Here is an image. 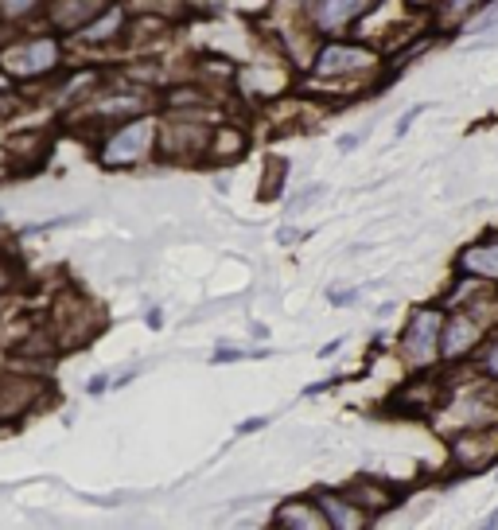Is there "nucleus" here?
Segmentation results:
<instances>
[{
  "label": "nucleus",
  "mask_w": 498,
  "mask_h": 530,
  "mask_svg": "<svg viewBox=\"0 0 498 530\" xmlns=\"http://www.w3.org/2000/svg\"><path fill=\"white\" fill-rule=\"evenodd\" d=\"M475 425H498V382L487 379V374L471 386L452 390V402L440 410L436 429L444 437H452L460 429H475Z\"/></svg>",
  "instance_id": "1"
},
{
  "label": "nucleus",
  "mask_w": 498,
  "mask_h": 530,
  "mask_svg": "<svg viewBox=\"0 0 498 530\" xmlns=\"http://www.w3.org/2000/svg\"><path fill=\"white\" fill-rule=\"evenodd\" d=\"M444 304H421L413 308L409 324L401 332V359L409 371H428L440 363V332H444Z\"/></svg>",
  "instance_id": "2"
},
{
  "label": "nucleus",
  "mask_w": 498,
  "mask_h": 530,
  "mask_svg": "<svg viewBox=\"0 0 498 530\" xmlns=\"http://www.w3.org/2000/svg\"><path fill=\"white\" fill-rule=\"evenodd\" d=\"M382 67V55L366 43H343V40H331L316 51L311 59V74L316 79H362V74H374Z\"/></svg>",
  "instance_id": "3"
},
{
  "label": "nucleus",
  "mask_w": 498,
  "mask_h": 530,
  "mask_svg": "<svg viewBox=\"0 0 498 530\" xmlns=\"http://www.w3.org/2000/svg\"><path fill=\"white\" fill-rule=\"evenodd\" d=\"M62 63V43L55 35H39V40H16L0 47V67L12 79H43Z\"/></svg>",
  "instance_id": "4"
},
{
  "label": "nucleus",
  "mask_w": 498,
  "mask_h": 530,
  "mask_svg": "<svg viewBox=\"0 0 498 530\" xmlns=\"http://www.w3.org/2000/svg\"><path fill=\"white\" fill-rule=\"evenodd\" d=\"M448 457L460 476H479L498 464V425H475L448 437Z\"/></svg>",
  "instance_id": "5"
},
{
  "label": "nucleus",
  "mask_w": 498,
  "mask_h": 530,
  "mask_svg": "<svg viewBox=\"0 0 498 530\" xmlns=\"http://www.w3.org/2000/svg\"><path fill=\"white\" fill-rule=\"evenodd\" d=\"M491 328L483 324L479 316H471L467 308H452L448 316H444V332H440V359L452 367L467 363L471 355L479 352L483 335H487Z\"/></svg>",
  "instance_id": "6"
},
{
  "label": "nucleus",
  "mask_w": 498,
  "mask_h": 530,
  "mask_svg": "<svg viewBox=\"0 0 498 530\" xmlns=\"http://www.w3.org/2000/svg\"><path fill=\"white\" fill-rule=\"evenodd\" d=\"M156 121L152 118H140V121H125L121 129H113L101 145V164L106 168H125V164H137L140 157H148L152 145H156Z\"/></svg>",
  "instance_id": "7"
},
{
  "label": "nucleus",
  "mask_w": 498,
  "mask_h": 530,
  "mask_svg": "<svg viewBox=\"0 0 498 530\" xmlns=\"http://www.w3.org/2000/svg\"><path fill=\"white\" fill-rule=\"evenodd\" d=\"M370 8H378V0H311V32L335 35L359 24Z\"/></svg>",
  "instance_id": "8"
},
{
  "label": "nucleus",
  "mask_w": 498,
  "mask_h": 530,
  "mask_svg": "<svg viewBox=\"0 0 498 530\" xmlns=\"http://www.w3.org/2000/svg\"><path fill=\"white\" fill-rule=\"evenodd\" d=\"M316 503H320L327 526H335V530H362L370 523V515L355 499H347L343 491H316Z\"/></svg>",
  "instance_id": "9"
},
{
  "label": "nucleus",
  "mask_w": 498,
  "mask_h": 530,
  "mask_svg": "<svg viewBox=\"0 0 498 530\" xmlns=\"http://www.w3.org/2000/svg\"><path fill=\"white\" fill-rule=\"evenodd\" d=\"M273 523L284 526V530H323L327 519L320 511L316 496H296V499H284L277 515H273Z\"/></svg>",
  "instance_id": "10"
},
{
  "label": "nucleus",
  "mask_w": 498,
  "mask_h": 530,
  "mask_svg": "<svg viewBox=\"0 0 498 530\" xmlns=\"http://www.w3.org/2000/svg\"><path fill=\"white\" fill-rule=\"evenodd\" d=\"M460 274L467 277H479V281H498V235L494 238H483V242H471L467 250H460Z\"/></svg>",
  "instance_id": "11"
},
{
  "label": "nucleus",
  "mask_w": 498,
  "mask_h": 530,
  "mask_svg": "<svg viewBox=\"0 0 498 530\" xmlns=\"http://www.w3.org/2000/svg\"><path fill=\"white\" fill-rule=\"evenodd\" d=\"M121 28H125V8H121V5H113V8L101 12L98 20L82 24V28L74 32V43H82V47H101V43H110Z\"/></svg>",
  "instance_id": "12"
},
{
  "label": "nucleus",
  "mask_w": 498,
  "mask_h": 530,
  "mask_svg": "<svg viewBox=\"0 0 498 530\" xmlns=\"http://www.w3.org/2000/svg\"><path fill=\"white\" fill-rule=\"evenodd\" d=\"M343 496H347V499H355L359 507H362L366 515H370V519H378V515L389 511L393 503H397V491L386 487V484H378V480H355V484H350V487L343 491Z\"/></svg>",
  "instance_id": "13"
},
{
  "label": "nucleus",
  "mask_w": 498,
  "mask_h": 530,
  "mask_svg": "<svg viewBox=\"0 0 498 530\" xmlns=\"http://www.w3.org/2000/svg\"><path fill=\"white\" fill-rule=\"evenodd\" d=\"M491 0H436L432 5V20H436L440 32H455L464 24L475 20V12H483Z\"/></svg>",
  "instance_id": "14"
},
{
  "label": "nucleus",
  "mask_w": 498,
  "mask_h": 530,
  "mask_svg": "<svg viewBox=\"0 0 498 530\" xmlns=\"http://www.w3.org/2000/svg\"><path fill=\"white\" fill-rule=\"evenodd\" d=\"M94 8H98V0H59L51 24H55V28H62V32H78L82 24H90V20L98 16Z\"/></svg>",
  "instance_id": "15"
},
{
  "label": "nucleus",
  "mask_w": 498,
  "mask_h": 530,
  "mask_svg": "<svg viewBox=\"0 0 498 530\" xmlns=\"http://www.w3.org/2000/svg\"><path fill=\"white\" fill-rule=\"evenodd\" d=\"M479 363V374H487V379L498 382V328H491L487 335H483V343H479V352L471 355Z\"/></svg>",
  "instance_id": "16"
},
{
  "label": "nucleus",
  "mask_w": 498,
  "mask_h": 530,
  "mask_svg": "<svg viewBox=\"0 0 498 530\" xmlns=\"http://www.w3.org/2000/svg\"><path fill=\"white\" fill-rule=\"evenodd\" d=\"M242 149H245V137L238 133V129H222V133H215V140H211V157L234 160V157H242Z\"/></svg>",
  "instance_id": "17"
},
{
  "label": "nucleus",
  "mask_w": 498,
  "mask_h": 530,
  "mask_svg": "<svg viewBox=\"0 0 498 530\" xmlns=\"http://www.w3.org/2000/svg\"><path fill=\"white\" fill-rule=\"evenodd\" d=\"M43 0H0V20H28L39 12Z\"/></svg>",
  "instance_id": "18"
},
{
  "label": "nucleus",
  "mask_w": 498,
  "mask_h": 530,
  "mask_svg": "<svg viewBox=\"0 0 498 530\" xmlns=\"http://www.w3.org/2000/svg\"><path fill=\"white\" fill-rule=\"evenodd\" d=\"M265 168H269V176H265V188H261V199H269L273 191H277V184H284V176H288V164L277 160V157H273Z\"/></svg>",
  "instance_id": "19"
},
{
  "label": "nucleus",
  "mask_w": 498,
  "mask_h": 530,
  "mask_svg": "<svg viewBox=\"0 0 498 530\" xmlns=\"http://www.w3.org/2000/svg\"><path fill=\"white\" fill-rule=\"evenodd\" d=\"M425 110H428V106H413L409 113H401V118H397V137H405V133H409V125H413L417 118H421Z\"/></svg>",
  "instance_id": "20"
},
{
  "label": "nucleus",
  "mask_w": 498,
  "mask_h": 530,
  "mask_svg": "<svg viewBox=\"0 0 498 530\" xmlns=\"http://www.w3.org/2000/svg\"><path fill=\"white\" fill-rule=\"evenodd\" d=\"M327 301L343 308V304H355V301H359V293H355V289H331V296H327Z\"/></svg>",
  "instance_id": "21"
},
{
  "label": "nucleus",
  "mask_w": 498,
  "mask_h": 530,
  "mask_svg": "<svg viewBox=\"0 0 498 530\" xmlns=\"http://www.w3.org/2000/svg\"><path fill=\"white\" fill-rule=\"evenodd\" d=\"M211 359H215V363H238V359H245V352H234V347H218Z\"/></svg>",
  "instance_id": "22"
},
{
  "label": "nucleus",
  "mask_w": 498,
  "mask_h": 530,
  "mask_svg": "<svg viewBox=\"0 0 498 530\" xmlns=\"http://www.w3.org/2000/svg\"><path fill=\"white\" fill-rule=\"evenodd\" d=\"M86 390H90V394H106V390H110V374H94V379L86 382Z\"/></svg>",
  "instance_id": "23"
},
{
  "label": "nucleus",
  "mask_w": 498,
  "mask_h": 530,
  "mask_svg": "<svg viewBox=\"0 0 498 530\" xmlns=\"http://www.w3.org/2000/svg\"><path fill=\"white\" fill-rule=\"evenodd\" d=\"M359 145H362V133H350V137L339 140V152H350V149H359Z\"/></svg>",
  "instance_id": "24"
},
{
  "label": "nucleus",
  "mask_w": 498,
  "mask_h": 530,
  "mask_svg": "<svg viewBox=\"0 0 498 530\" xmlns=\"http://www.w3.org/2000/svg\"><path fill=\"white\" fill-rule=\"evenodd\" d=\"M261 425H265V418H254V421H242V425H238V433H254V429H261Z\"/></svg>",
  "instance_id": "25"
},
{
  "label": "nucleus",
  "mask_w": 498,
  "mask_h": 530,
  "mask_svg": "<svg viewBox=\"0 0 498 530\" xmlns=\"http://www.w3.org/2000/svg\"><path fill=\"white\" fill-rule=\"evenodd\" d=\"M148 328H164V313H160V308H152V313H148Z\"/></svg>",
  "instance_id": "26"
},
{
  "label": "nucleus",
  "mask_w": 498,
  "mask_h": 530,
  "mask_svg": "<svg viewBox=\"0 0 498 530\" xmlns=\"http://www.w3.org/2000/svg\"><path fill=\"white\" fill-rule=\"evenodd\" d=\"M339 347H343V340H331V343H327V347H323V352H320V359H327V355H335V352H339Z\"/></svg>",
  "instance_id": "27"
},
{
  "label": "nucleus",
  "mask_w": 498,
  "mask_h": 530,
  "mask_svg": "<svg viewBox=\"0 0 498 530\" xmlns=\"http://www.w3.org/2000/svg\"><path fill=\"white\" fill-rule=\"evenodd\" d=\"M483 526H491V530H494V526H498V511H494V515H491V519H487V523H483Z\"/></svg>",
  "instance_id": "28"
}]
</instances>
